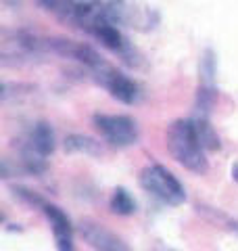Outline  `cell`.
I'll use <instances>...</instances> for the list:
<instances>
[{
    "label": "cell",
    "mask_w": 238,
    "mask_h": 251,
    "mask_svg": "<svg viewBox=\"0 0 238 251\" xmlns=\"http://www.w3.org/2000/svg\"><path fill=\"white\" fill-rule=\"evenodd\" d=\"M94 128L100 132V136L107 140L111 147L128 149L138 145L140 140V128L134 117L130 115H111V113H96L92 117Z\"/></svg>",
    "instance_id": "obj_4"
},
{
    "label": "cell",
    "mask_w": 238,
    "mask_h": 251,
    "mask_svg": "<svg viewBox=\"0 0 238 251\" xmlns=\"http://www.w3.org/2000/svg\"><path fill=\"white\" fill-rule=\"evenodd\" d=\"M27 143L36 149L38 153H42L44 157H50L57 149V134H54V128L48 122H38L34 128H31Z\"/></svg>",
    "instance_id": "obj_8"
},
{
    "label": "cell",
    "mask_w": 238,
    "mask_h": 251,
    "mask_svg": "<svg viewBox=\"0 0 238 251\" xmlns=\"http://www.w3.org/2000/svg\"><path fill=\"white\" fill-rule=\"evenodd\" d=\"M192 120V128H194V134L198 138V143L201 147L205 149L207 153H215L221 149V140L217 136L215 128L211 126L209 122V115H201V113H194V117H190Z\"/></svg>",
    "instance_id": "obj_9"
},
{
    "label": "cell",
    "mask_w": 238,
    "mask_h": 251,
    "mask_svg": "<svg viewBox=\"0 0 238 251\" xmlns=\"http://www.w3.org/2000/svg\"><path fill=\"white\" fill-rule=\"evenodd\" d=\"M88 75L98 86H102V88H105L115 100H119V103H123V105L138 103V99H140L138 84L134 82L132 77L125 75L123 72L115 69L111 63H107V61L98 63L96 67L88 69Z\"/></svg>",
    "instance_id": "obj_3"
},
{
    "label": "cell",
    "mask_w": 238,
    "mask_h": 251,
    "mask_svg": "<svg viewBox=\"0 0 238 251\" xmlns=\"http://www.w3.org/2000/svg\"><path fill=\"white\" fill-rule=\"evenodd\" d=\"M109 207L117 216H134L136 214V201H134V197L128 193V188H123V186H117L113 191Z\"/></svg>",
    "instance_id": "obj_12"
},
{
    "label": "cell",
    "mask_w": 238,
    "mask_h": 251,
    "mask_svg": "<svg viewBox=\"0 0 238 251\" xmlns=\"http://www.w3.org/2000/svg\"><path fill=\"white\" fill-rule=\"evenodd\" d=\"M11 193H13V197H15V199H19L21 203H25V205L34 207V209H38V207H40V209H44V205H46V201L40 197L36 191H29V188H25V186L15 184V186H11Z\"/></svg>",
    "instance_id": "obj_13"
},
{
    "label": "cell",
    "mask_w": 238,
    "mask_h": 251,
    "mask_svg": "<svg viewBox=\"0 0 238 251\" xmlns=\"http://www.w3.org/2000/svg\"><path fill=\"white\" fill-rule=\"evenodd\" d=\"M44 214L50 222V230L57 247L61 251H71L73 249V224H71L69 216L59 205H52V203L44 205Z\"/></svg>",
    "instance_id": "obj_6"
},
{
    "label": "cell",
    "mask_w": 238,
    "mask_h": 251,
    "mask_svg": "<svg viewBox=\"0 0 238 251\" xmlns=\"http://www.w3.org/2000/svg\"><path fill=\"white\" fill-rule=\"evenodd\" d=\"M92 36L96 38V40H98L102 46H105V49L117 52L119 57H121V54L130 49V42L125 40V36L115 27V23H113V21H109V19L100 21L98 25L94 27Z\"/></svg>",
    "instance_id": "obj_7"
},
{
    "label": "cell",
    "mask_w": 238,
    "mask_h": 251,
    "mask_svg": "<svg viewBox=\"0 0 238 251\" xmlns=\"http://www.w3.org/2000/svg\"><path fill=\"white\" fill-rule=\"evenodd\" d=\"M167 151L184 170L192 174H207L209 161L207 151L201 147L198 138L194 134L192 120H176L167 130Z\"/></svg>",
    "instance_id": "obj_1"
},
{
    "label": "cell",
    "mask_w": 238,
    "mask_h": 251,
    "mask_svg": "<svg viewBox=\"0 0 238 251\" xmlns=\"http://www.w3.org/2000/svg\"><path fill=\"white\" fill-rule=\"evenodd\" d=\"M79 234H82V239L92 249H98V251H128L130 249L123 239H119L107 226L94 222L90 218H84L79 222Z\"/></svg>",
    "instance_id": "obj_5"
},
{
    "label": "cell",
    "mask_w": 238,
    "mask_h": 251,
    "mask_svg": "<svg viewBox=\"0 0 238 251\" xmlns=\"http://www.w3.org/2000/svg\"><path fill=\"white\" fill-rule=\"evenodd\" d=\"M63 149L65 153L69 155H88V157H100L105 155V147H102L100 140L92 138V136H86V134H69L63 143Z\"/></svg>",
    "instance_id": "obj_10"
},
{
    "label": "cell",
    "mask_w": 238,
    "mask_h": 251,
    "mask_svg": "<svg viewBox=\"0 0 238 251\" xmlns=\"http://www.w3.org/2000/svg\"><path fill=\"white\" fill-rule=\"evenodd\" d=\"M230 174H232V180H234V182H238V163H234V166H232Z\"/></svg>",
    "instance_id": "obj_14"
},
{
    "label": "cell",
    "mask_w": 238,
    "mask_h": 251,
    "mask_svg": "<svg viewBox=\"0 0 238 251\" xmlns=\"http://www.w3.org/2000/svg\"><path fill=\"white\" fill-rule=\"evenodd\" d=\"M140 186L165 205L178 207L186 201V188L165 166L150 163L140 172Z\"/></svg>",
    "instance_id": "obj_2"
},
{
    "label": "cell",
    "mask_w": 238,
    "mask_h": 251,
    "mask_svg": "<svg viewBox=\"0 0 238 251\" xmlns=\"http://www.w3.org/2000/svg\"><path fill=\"white\" fill-rule=\"evenodd\" d=\"M215 52L211 49H205L201 54V63H198V86H209V88H217L215 84Z\"/></svg>",
    "instance_id": "obj_11"
}]
</instances>
